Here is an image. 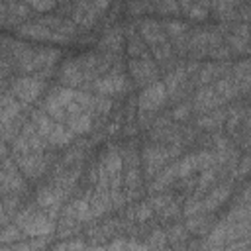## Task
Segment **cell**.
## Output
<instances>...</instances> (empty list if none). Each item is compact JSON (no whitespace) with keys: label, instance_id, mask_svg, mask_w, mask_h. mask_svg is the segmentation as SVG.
<instances>
[{"label":"cell","instance_id":"cell-12","mask_svg":"<svg viewBox=\"0 0 251 251\" xmlns=\"http://www.w3.org/2000/svg\"><path fill=\"white\" fill-rule=\"evenodd\" d=\"M71 137H73V131L65 129L63 126H55L53 131L49 133V141H51L53 145H67V143L71 141Z\"/></svg>","mask_w":251,"mask_h":251},{"label":"cell","instance_id":"cell-15","mask_svg":"<svg viewBox=\"0 0 251 251\" xmlns=\"http://www.w3.org/2000/svg\"><path fill=\"white\" fill-rule=\"evenodd\" d=\"M37 202L43 204V206H53V204H57V194H53L49 188H43L37 194Z\"/></svg>","mask_w":251,"mask_h":251},{"label":"cell","instance_id":"cell-13","mask_svg":"<svg viewBox=\"0 0 251 251\" xmlns=\"http://www.w3.org/2000/svg\"><path fill=\"white\" fill-rule=\"evenodd\" d=\"M35 124H37V129H39V133H41L43 137H47V135L53 131V127H55L53 122H51L47 116H41V114L35 116Z\"/></svg>","mask_w":251,"mask_h":251},{"label":"cell","instance_id":"cell-5","mask_svg":"<svg viewBox=\"0 0 251 251\" xmlns=\"http://www.w3.org/2000/svg\"><path fill=\"white\" fill-rule=\"evenodd\" d=\"M131 73L133 76L141 82V80H153L155 78V67L151 61H133L131 63Z\"/></svg>","mask_w":251,"mask_h":251},{"label":"cell","instance_id":"cell-22","mask_svg":"<svg viewBox=\"0 0 251 251\" xmlns=\"http://www.w3.org/2000/svg\"><path fill=\"white\" fill-rule=\"evenodd\" d=\"M184 116H188V108H186V106H180V108H176V110L173 112V118H176V120H180V118H184Z\"/></svg>","mask_w":251,"mask_h":251},{"label":"cell","instance_id":"cell-17","mask_svg":"<svg viewBox=\"0 0 251 251\" xmlns=\"http://www.w3.org/2000/svg\"><path fill=\"white\" fill-rule=\"evenodd\" d=\"M27 2H29V4H31L35 10H41V12H43V10L53 8V4H55L53 0H27Z\"/></svg>","mask_w":251,"mask_h":251},{"label":"cell","instance_id":"cell-24","mask_svg":"<svg viewBox=\"0 0 251 251\" xmlns=\"http://www.w3.org/2000/svg\"><path fill=\"white\" fill-rule=\"evenodd\" d=\"M4 222V212H2V206H0V224Z\"/></svg>","mask_w":251,"mask_h":251},{"label":"cell","instance_id":"cell-3","mask_svg":"<svg viewBox=\"0 0 251 251\" xmlns=\"http://www.w3.org/2000/svg\"><path fill=\"white\" fill-rule=\"evenodd\" d=\"M94 88L102 94H114V92H120L126 88V82L122 76H106V78H100L94 82Z\"/></svg>","mask_w":251,"mask_h":251},{"label":"cell","instance_id":"cell-18","mask_svg":"<svg viewBox=\"0 0 251 251\" xmlns=\"http://www.w3.org/2000/svg\"><path fill=\"white\" fill-rule=\"evenodd\" d=\"M188 14L194 20H204L206 18V8H202V6H190L188 8Z\"/></svg>","mask_w":251,"mask_h":251},{"label":"cell","instance_id":"cell-1","mask_svg":"<svg viewBox=\"0 0 251 251\" xmlns=\"http://www.w3.org/2000/svg\"><path fill=\"white\" fill-rule=\"evenodd\" d=\"M165 98H167V86L163 82H153L141 92L139 108L141 110H155L165 102Z\"/></svg>","mask_w":251,"mask_h":251},{"label":"cell","instance_id":"cell-23","mask_svg":"<svg viewBox=\"0 0 251 251\" xmlns=\"http://www.w3.org/2000/svg\"><path fill=\"white\" fill-rule=\"evenodd\" d=\"M212 178H214V173H212V171H206V173H204V176H202V180H200V186H202V188H206V186H208V182H210Z\"/></svg>","mask_w":251,"mask_h":251},{"label":"cell","instance_id":"cell-19","mask_svg":"<svg viewBox=\"0 0 251 251\" xmlns=\"http://www.w3.org/2000/svg\"><path fill=\"white\" fill-rule=\"evenodd\" d=\"M129 53H131V55H139V53H141V47H139L137 37H131V41H129Z\"/></svg>","mask_w":251,"mask_h":251},{"label":"cell","instance_id":"cell-16","mask_svg":"<svg viewBox=\"0 0 251 251\" xmlns=\"http://www.w3.org/2000/svg\"><path fill=\"white\" fill-rule=\"evenodd\" d=\"M186 27H188V25H186L184 22H169V24H167V29H169L171 35H180L182 31H186Z\"/></svg>","mask_w":251,"mask_h":251},{"label":"cell","instance_id":"cell-9","mask_svg":"<svg viewBox=\"0 0 251 251\" xmlns=\"http://www.w3.org/2000/svg\"><path fill=\"white\" fill-rule=\"evenodd\" d=\"M227 194H229V188H227V186H220V188H216V190L202 202V210H214L218 204H222V202L227 198Z\"/></svg>","mask_w":251,"mask_h":251},{"label":"cell","instance_id":"cell-10","mask_svg":"<svg viewBox=\"0 0 251 251\" xmlns=\"http://www.w3.org/2000/svg\"><path fill=\"white\" fill-rule=\"evenodd\" d=\"M24 229L29 233V235H45L51 231V224L45 220V218H35L31 220L29 224H22Z\"/></svg>","mask_w":251,"mask_h":251},{"label":"cell","instance_id":"cell-11","mask_svg":"<svg viewBox=\"0 0 251 251\" xmlns=\"http://www.w3.org/2000/svg\"><path fill=\"white\" fill-rule=\"evenodd\" d=\"M90 129V116L88 114H75V118L71 120V131L73 133H86Z\"/></svg>","mask_w":251,"mask_h":251},{"label":"cell","instance_id":"cell-20","mask_svg":"<svg viewBox=\"0 0 251 251\" xmlns=\"http://www.w3.org/2000/svg\"><path fill=\"white\" fill-rule=\"evenodd\" d=\"M161 10H165V12H176L178 8H176V2L175 0H163Z\"/></svg>","mask_w":251,"mask_h":251},{"label":"cell","instance_id":"cell-4","mask_svg":"<svg viewBox=\"0 0 251 251\" xmlns=\"http://www.w3.org/2000/svg\"><path fill=\"white\" fill-rule=\"evenodd\" d=\"M222 102H224V100L220 98V94H218L214 88H206V90H202V92L196 96L194 106L200 108V110H208V108H214V106H218V104H222Z\"/></svg>","mask_w":251,"mask_h":251},{"label":"cell","instance_id":"cell-2","mask_svg":"<svg viewBox=\"0 0 251 251\" xmlns=\"http://www.w3.org/2000/svg\"><path fill=\"white\" fill-rule=\"evenodd\" d=\"M39 90H41V82L35 80V78H18L16 84H14L16 96H18L20 100H24V102L35 100L37 94H39Z\"/></svg>","mask_w":251,"mask_h":251},{"label":"cell","instance_id":"cell-14","mask_svg":"<svg viewBox=\"0 0 251 251\" xmlns=\"http://www.w3.org/2000/svg\"><path fill=\"white\" fill-rule=\"evenodd\" d=\"M194 169H196V157H194V155H190V157H186V159L176 167V175L186 176V175H190Z\"/></svg>","mask_w":251,"mask_h":251},{"label":"cell","instance_id":"cell-7","mask_svg":"<svg viewBox=\"0 0 251 251\" xmlns=\"http://www.w3.org/2000/svg\"><path fill=\"white\" fill-rule=\"evenodd\" d=\"M61 80H63L65 84H78V82L82 80V73H80L78 61H76V63L71 61V63H67V65L63 67V71H61Z\"/></svg>","mask_w":251,"mask_h":251},{"label":"cell","instance_id":"cell-6","mask_svg":"<svg viewBox=\"0 0 251 251\" xmlns=\"http://www.w3.org/2000/svg\"><path fill=\"white\" fill-rule=\"evenodd\" d=\"M173 153L171 151H163V149H149L147 153H145V163H147V171H149V175H153L155 173V169H159L161 165H163V161L167 159V157H171Z\"/></svg>","mask_w":251,"mask_h":251},{"label":"cell","instance_id":"cell-8","mask_svg":"<svg viewBox=\"0 0 251 251\" xmlns=\"http://www.w3.org/2000/svg\"><path fill=\"white\" fill-rule=\"evenodd\" d=\"M141 35L151 43H161L165 39V35L161 31V25L157 22H143L141 24Z\"/></svg>","mask_w":251,"mask_h":251},{"label":"cell","instance_id":"cell-21","mask_svg":"<svg viewBox=\"0 0 251 251\" xmlns=\"http://www.w3.org/2000/svg\"><path fill=\"white\" fill-rule=\"evenodd\" d=\"M137 216H139V220H147V218L151 216V206H147V204H143V206L139 208V212H137Z\"/></svg>","mask_w":251,"mask_h":251}]
</instances>
